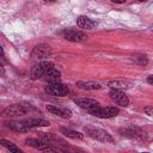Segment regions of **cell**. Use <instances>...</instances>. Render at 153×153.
<instances>
[{
  "label": "cell",
  "instance_id": "26",
  "mask_svg": "<svg viewBox=\"0 0 153 153\" xmlns=\"http://www.w3.org/2000/svg\"><path fill=\"white\" fill-rule=\"evenodd\" d=\"M5 73V69H4V67H2V65H1V62H0V75H2Z\"/></svg>",
  "mask_w": 153,
  "mask_h": 153
},
{
  "label": "cell",
  "instance_id": "8",
  "mask_svg": "<svg viewBox=\"0 0 153 153\" xmlns=\"http://www.w3.org/2000/svg\"><path fill=\"white\" fill-rule=\"evenodd\" d=\"M110 98L118 104L120 106H127L129 104V99L128 97L124 94V92H122V90H116V88H111V91L109 92Z\"/></svg>",
  "mask_w": 153,
  "mask_h": 153
},
{
  "label": "cell",
  "instance_id": "6",
  "mask_svg": "<svg viewBox=\"0 0 153 153\" xmlns=\"http://www.w3.org/2000/svg\"><path fill=\"white\" fill-rule=\"evenodd\" d=\"M25 143L27 146H31V147H33L36 149H39V151H45V152H48V151H59L57 147H53L51 143H49L44 140H37V139L29 137V139L25 140Z\"/></svg>",
  "mask_w": 153,
  "mask_h": 153
},
{
  "label": "cell",
  "instance_id": "17",
  "mask_svg": "<svg viewBox=\"0 0 153 153\" xmlns=\"http://www.w3.org/2000/svg\"><path fill=\"white\" fill-rule=\"evenodd\" d=\"M41 139L44 140V141H47V142H49V143H51V145H55L57 142L65 143V141L61 137H59L57 135L51 134V133H41Z\"/></svg>",
  "mask_w": 153,
  "mask_h": 153
},
{
  "label": "cell",
  "instance_id": "12",
  "mask_svg": "<svg viewBox=\"0 0 153 153\" xmlns=\"http://www.w3.org/2000/svg\"><path fill=\"white\" fill-rule=\"evenodd\" d=\"M5 124H6V127H8L10 129H12V130H14V131H18V133H26V131L30 130V129L23 123V121H22V122H18V121H8V122H6Z\"/></svg>",
  "mask_w": 153,
  "mask_h": 153
},
{
  "label": "cell",
  "instance_id": "9",
  "mask_svg": "<svg viewBox=\"0 0 153 153\" xmlns=\"http://www.w3.org/2000/svg\"><path fill=\"white\" fill-rule=\"evenodd\" d=\"M50 54H51L50 47L48 44H43V43L35 45L31 51V56L33 59H44V57H48Z\"/></svg>",
  "mask_w": 153,
  "mask_h": 153
},
{
  "label": "cell",
  "instance_id": "25",
  "mask_svg": "<svg viewBox=\"0 0 153 153\" xmlns=\"http://www.w3.org/2000/svg\"><path fill=\"white\" fill-rule=\"evenodd\" d=\"M112 2H116V4H123L126 2V0H111Z\"/></svg>",
  "mask_w": 153,
  "mask_h": 153
},
{
  "label": "cell",
  "instance_id": "4",
  "mask_svg": "<svg viewBox=\"0 0 153 153\" xmlns=\"http://www.w3.org/2000/svg\"><path fill=\"white\" fill-rule=\"evenodd\" d=\"M85 131L92 139H96V140H99V141H103V142H114L112 136L104 129L88 126V127H85Z\"/></svg>",
  "mask_w": 153,
  "mask_h": 153
},
{
  "label": "cell",
  "instance_id": "18",
  "mask_svg": "<svg viewBox=\"0 0 153 153\" xmlns=\"http://www.w3.org/2000/svg\"><path fill=\"white\" fill-rule=\"evenodd\" d=\"M60 76H61V73L54 67V68H51V69L44 75V79H45L48 82H57V81H60Z\"/></svg>",
  "mask_w": 153,
  "mask_h": 153
},
{
  "label": "cell",
  "instance_id": "2",
  "mask_svg": "<svg viewBox=\"0 0 153 153\" xmlns=\"http://www.w3.org/2000/svg\"><path fill=\"white\" fill-rule=\"evenodd\" d=\"M88 112L96 117H99V118H111V117H115L118 115L120 110L116 106H106V108H102L99 105L97 106H93L91 109H88Z\"/></svg>",
  "mask_w": 153,
  "mask_h": 153
},
{
  "label": "cell",
  "instance_id": "11",
  "mask_svg": "<svg viewBox=\"0 0 153 153\" xmlns=\"http://www.w3.org/2000/svg\"><path fill=\"white\" fill-rule=\"evenodd\" d=\"M47 110L56 116H60L62 118H71L72 117V112L71 110L68 109H61V108H57L55 105H47Z\"/></svg>",
  "mask_w": 153,
  "mask_h": 153
},
{
  "label": "cell",
  "instance_id": "20",
  "mask_svg": "<svg viewBox=\"0 0 153 153\" xmlns=\"http://www.w3.org/2000/svg\"><path fill=\"white\" fill-rule=\"evenodd\" d=\"M61 133L63 135H66L67 137H71V139H78V140H81L84 139V135L79 131H75V130H72V129H67V128H61L60 129Z\"/></svg>",
  "mask_w": 153,
  "mask_h": 153
},
{
  "label": "cell",
  "instance_id": "24",
  "mask_svg": "<svg viewBox=\"0 0 153 153\" xmlns=\"http://www.w3.org/2000/svg\"><path fill=\"white\" fill-rule=\"evenodd\" d=\"M147 82L148 84H153V75H148V78H147Z\"/></svg>",
  "mask_w": 153,
  "mask_h": 153
},
{
  "label": "cell",
  "instance_id": "22",
  "mask_svg": "<svg viewBox=\"0 0 153 153\" xmlns=\"http://www.w3.org/2000/svg\"><path fill=\"white\" fill-rule=\"evenodd\" d=\"M133 60H134V62H136L140 66H145L148 63V59L145 55H135V56H133Z\"/></svg>",
  "mask_w": 153,
  "mask_h": 153
},
{
  "label": "cell",
  "instance_id": "3",
  "mask_svg": "<svg viewBox=\"0 0 153 153\" xmlns=\"http://www.w3.org/2000/svg\"><path fill=\"white\" fill-rule=\"evenodd\" d=\"M54 63L50 62V61H42L37 65H35L30 72V76L32 80H37V79H41V78H44V75L51 69L54 68Z\"/></svg>",
  "mask_w": 153,
  "mask_h": 153
},
{
  "label": "cell",
  "instance_id": "1",
  "mask_svg": "<svg viewBox=\"0 0 153 153\" xmlns=\"http://www.w3.org/2000/svg\"><path fill=\"white\" fill-rule=\"evenodd\" d=\"M37 111L38 110L32 105L13 104V105H10V106L5 108L0 112V116L1 117H17V116H23V115H27V114L37 112Z\"/></svg>",
  "mask_w": 153,
  "mask_h": 153
},
{
  "label": "cell",
  "instance_id": "14",
  "mask_svg": "<svg viewBox=\"0 0 153 153\" xmlns=\"http://www.w3.org/2000/svg\"><path fill=\"white\" fill-rule=\"evenodd\" d=\"M75 102V104L76 105H79L80 108H82V109H91V108H93V106H97V105H99L98 104V102L96 100V99H91V98H81V99H75L74 100Z\"/></svg>",
  "mask_w": 153,
  "mask_h": 153
},
{
  "label": "cell",
  "instance_id": "27",
  "mask_svg": "<svg viewBox=\"0 0 153 153\" xmlns=\"http://www.w3.org/2000/svg\"><path fill=\"white\" fill-rule=\"evenodd\" d=\"M0 56H4V49L1 45H0Z\"/></svg>",
  "mask_w": 153,
  "mask_h": 153
},
{
  "label": "cell",
  "instance_id": "13",
  "mask_svg": "<svg viewBox=\"0 0 153 153\" xmlns=\"http://www.w3.org/2000/svg\"><path fill=\"white\" fill-rule=\"evenodd\" d=\"M76 24H78V26H80L82 29H92L97 25L96 22H93L92 19H90L86 16H79L76 18Z\"/></svg>",
  "mask_w": 153,
  "mask_h": 153
},
{
  "label": "cell",
  "instance_id": "23",
  "mask_svg": "<svg viewBox=\"0 0 153 153\" xmlns=\"http://www.w3.org/2000/svg\"><path fill=\"white\" fill-rule=\"evenodd\" d=\"M143 112L146 114V115H148V116H152L153 115V106H147V108H145L143 109Z\"/></svg>",
  "mask_w": 153,
  "mask_h": 153
},
{
  "label": "cell",
  "instance_id": "28",
  "mask_svg": "<svg viewBox=\"0 0 153 153\" xmlns=\"http://www.w3.org/2000/svg\"><path fill=\"white\" fill-rule=\"evenodd\" d=\"M44 2H55V1H57V0H43Z\"/></svg>",
  "mask_w": 153,
  "mask_h": 153
},
{
  "label": "cell",
  "instance_id": "19",
  "mask_svg": "<svg viewBox=\"0 0 153 153\" xmlns=\"http://www.w3.org/2000/svg\"><path fill=\"white\" fill-rule=\"evenodd\" d=\"M123 133H126L123 135H128L130 137H140V139L146 137V131H142L139 128H129V129H126Z\"/></svg>",
  "mask_w": 153,
  "mask_h": 153
},
{
  "label": "cell",
  "instance_id": "15",
  "mask_svg": "<svg viewBox=\"0 0 153 153\" xmlns=\"http://www.w3.org/2000/svg\"><path fill=\"white\" fill-rule=\"evenodd\" d=\"M108 86L110 88H116V90H126L131 86V82L127 80H111L108 82Z\"/></svg>",
  "mask_w": 153,
  "mask_h": 153
},
{
  "label": "cell",
  "instance_id": "10",
  "mask_svg": "<svg viewBox=\"0 0 153 153\" xmlns=\"http://www.w3.org/2000/svg\"><path fill=\"white\" fill-rule=\"evenodd\" d=\"M23 123L29 128V129H31V128H38V127H48L50 123H49V121H47V120H44V118H27V120H24L23 121Z\"/></svg>",
  "mask_w": 153,
  "mask_h": 153
},
{
  "label": "cell",
  "instance_id": "16",
  "mask_svg": "<svg viewBox=\"0 0 153 153\" xmlns=\"http://www.w3.org/2000/svg\"><path fill=\"white\" fill-rule=\"evenodd\" d=\"M76 86L82 90H99L102 85L96 81H76Z\"/></svg>",
  "mask_w": 153,
  "mask_h": 153
},
{
  "label": "cell",
  "instance_id": "21",
  "mask_svg": "<svg viewBox=\"0 0 153 153\" xmlns=\"http://www.w3.org/2000/svg\"><path fill=\"white\" fill-rule=\"evenodd\" d=\"M0 145H1L2 147H5L7 151H10V152H13V153H20V152H22L19 147H17L13 142H11V141H8V140L1 139V140H0Z\"/></svg>",
  "mask_w": 153,
  "mask_h": 153
},
{
  "label": "cell",
  "instance_id": "29",
  "mask_svg": "<svg viewBox=\"0 0 153 153\" xmlns=\"http://www.w3.org/2000/svg\"><path fill=\"white\" fill-rule=\"evenodd\" d=\"M139 1H146V0H139Z\"/></svg>",
  "mask_w": 153,
  "mask_h": 153
},
{
  "label": "cell",
  "instance_id": "7",
  "mask_svg": "<svg viewBox=\"0 0 153 153\" xmlns=\"http://www.w3.org/2000/svg\"><path fill=\"white\" fill-rule=\"evenodd\" d=\"M62 35L67 41H71V42H82L87 38V36L84 32L75 29H67L63 31Z\"/></svg>",
  "mask_w": 153,
  "mask_h": 153
},
{
  "label": "cell",
  "instance_id": "5",
  "mask_svg": "<svg viewBox=\"0 0 153 153\" xmlns=\"http://www.w3.org/2000/svg\"><path fill=\"white\" fill-rule=\"evenodd\" d=\"M45 92L50 96H56V97H63V96H67L68 92H69V88L61 84L60 81L57 82H49L47 86H45Z\"/></svg>",
  "mask_w": 153,
  "mask_h": 153
}]
</instances>
